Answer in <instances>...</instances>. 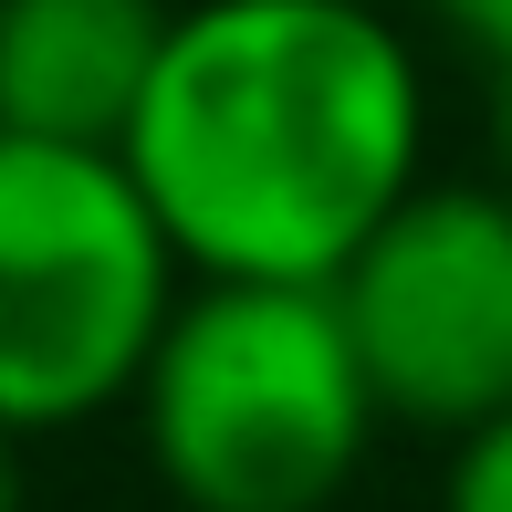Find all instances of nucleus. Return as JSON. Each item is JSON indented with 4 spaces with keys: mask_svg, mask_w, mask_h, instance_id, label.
Listing matches in <instances>:
<instances>
[{
    "mask_svg": "<svg viewBox=\"0 0 512 512\" xmlns=\"http://www.w3.org/2000/svg\"><path fill=\"white\" fill-rule=\"evenodd\" d=\"M126 408L178 512H335L387 429L335 293L283 283H189Z\"/></svg>",
    "mask_w": 512,
    "mask_h": 512,
    "instance_id": "2",
    "label": "nucleus"
},
{
    "mask_svg": "<svg viewBox=\"0 0 512 512\" xmlns=\"http://www.w3.org/2000/svg\"><path fill=\"white\" fill-rule=\"evenodd\" d=\"M115 157L189 283L335 293L429 189V74L366 0H189Z\"/></svg>",
    "mask_w": 512,
    "mask_h": 512,
    "instance_id": "1",
    "label": "nucleus"
},
{
    "mask_svg": "<svg viewBox=\"0 0 512 512\" xmlns=\"http://www.w3.org/2000/svg\"><path fill=\"white\" fill-rule=\"evenodd\" d=\"M335 324L387 429H439L460 450L512 418V199L492 178H429L335 272Z\"/></svg>",
    "mask_w": 512,
    "mask_h": 512,
    "instance_id": "4",
    "label": "nucleus"
},
{
    "mask_svg": "<svg viewBox=\"0 0 512 512\" xmlns=\"http://www.w3.org/2000/svg\"><path fill=\"white\" fill-rule=\"evenodd\" d=\"M492 189L512 199V63H492Z\"/></svg>",
    "mask_w": 512,
    "mask_h": 512,
    "instance_id": "8",
    "label": "nucleus"
},
{
    "mask_svg": "<svg viewBox=\"0 0 512 512\" xmlns=\"http://www.w3.org/2000/svg\"><path fill=\"white\" fill-rule=\"evenodd\" d=\"M168 0H0V136L115 157L168 53Z\"/></svg>",
    "mask_w": 512,
    "mask_h": 512,
    "instance_id": "5",
    "label": "nucleus"
},
{
    "mask_svg": "<svg viewBox=\"0 0 512 512\" xmlns=\"http://www.w3.org/2000/svg\"><path fill=\"white\" fill-rule=\"evenodd\" d=\"M0 512H21V439H0Z\"/></svg>",
    "mask_w": 512,
    "mask_h": 512,
    "instance_id": "9",
    "label": "nucleus"
},
{
    "mask_svg": "<svg viewBox=\"0 0 512 512\" xmlns=\"http://www.w3.org/2000/svg\"><path fill=\"white\" fill-rule=\"evenodd\" d=\"M439 11H450L460 42H481L492 63H512V0H439Z\"/></svg>",
    "mask_w": 512,
    "mask_h": 512,
    "instance_id": "7",
    "label": "nucleus"
},
{
    "mask_svg": "<svg viewBox=\"0 0 512 512\" xmlns=\"http://www.w3.org/2000/svg\"><path fill=\"white\" fill-rule=\"evenodd\" d=\"M178 304L189 272L126 157L0 136V439H53L126 408Z\"/></svg>",
    "mask_w": 512,
    "mask_h": 512,
    "instance_id": "3",
    "label": "nucleus"
},
{
    "mask_svg": "<svg viewBox=\"0 0 512 512\" xmlns=\"http://www.w3.org/2000/svg\"><path fill=\"white\" fill-rule=\"evenodd\" d=\"M439 512H512V418H492V429H471V439L450 450Z\"/></svg>",
    "mask_w": 512,
    "mask_h": 512,
    "instance_id": "6",
    "label": "nucleus"
},
{
    "mask_svg": "<svg viewBox=\"0 0 512 512\" xmlns=\"http://www.w3.org/2000/svg\"><path fill=\"white\" fill-rule=\"evenodd\" d=\"M366 11H387V0H366Z\"/></svg>",
    "mask_w": 512,
    "mask_h": 512,
    "instance_id": "10",
    "label": "nucleus"
}]
</instances>
